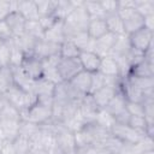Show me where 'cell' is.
Wrapping results in <instances>:
<instances>
[{"label": "cell", "instance_id": "1", "mask_svg": "<svg viewBox=\"0 0 154 154\" xmlns=\"http://www.w3.org/2000/svg\"><path fill=\"white\" fill-rule=\"evenodd\" d=\"M119 17L123 20L124 30L126 35L144 28V17L134 7L132 1H118V12Z\"/></svg>", "mask_w": 154, "mask_h": 154}, {"label": "cell", "instance_id": "2", "mask_svg": "<svg viewBox=\"0 0 154 154\" xmlns=\"http://www.w3.org/2000/svg\"><path fill=\"white\" fill-rule=\"evenodd\" d=\"M89 20H90V17L88 16L87 11L83 7V1H77L75 8L64 19V31H65L66 40L70 38L76 32L87 31Z\"/></svg>", "mask_w": 154, "mask_h": 154}, {"label": "cell", "instance_id": "3", "mask_svg": "<svg viewBox=\"0 0 154 154\" xmlns=\"http://www.w3.org/2000/svg\"><path fill=\"white\" fill-rule=\"evenodd\" d=\"M52 105L53 103L43 102V101L37 100L26 111L20 113L22 119L28 120L30 123H34V124L41 126V125L52 120Z\"/></svg>", "mask_w": 154, "mask_h": 154}, {"label": "cell", "instance_id": "4", "mask_svg": "<svg viewBox=\"0 0 154 154\" xmlns=\"http://www.w3.org/2000/svg\"><path fill=\"white\" fill-rule=\"evenodd\" d=\"M4 96L6 101L11 103L13 107H16L20 113L26 111L30 106H32L37 101V97L34 93H28L22 88L17 87L16 84H13Z\"/></svg>", "mask_w": 154, "mask_h": 154}, {"label": "cell", "instance_id": "5", "mask_svg": "<svg viewBox=\"0 0 154 154\" xmlns=\"http://www.w3.org/2000/svg\"><path fill=\"white\" fill-rule=\"evenodd\" d=\"M111 134L128 144H136L146 136V135H142L138 131L134 130L128 124H118V123H114L112 125Z\"/></svg>", "mask_w": 154, "mask_h": 154}, {"label": "cell", "instance_id": "6", "mask_svg": "<svg viewBox=\"0 0 154 154\" xmlns=\"http://www.w3.org/2000/svg\"><path fill=\"white\" fill-rule=\"evenodd\" d=\"M57 69H58L59 77L63 82H70L76 75L83 71L78 58H71V59L60 58Z\"/></svg>", "mask_w": 154, "mask_h": 154}, {"label": "cell", "instance_id": "7", "mask_svg": "<svg viewBox=\"0 0 154 154\" xmlns=\"http://www.w3.org/2000/svg\"><path fill=\"white\" fill-rule=\"evenodd\" d=\"M128 36H129V42L131 48L138 52L144 53L153 45V31L147 28H142Z\"/></svg>", "mask_w": 154, "mask_h": 154}, {"label": "cell", "instance_id": "8", "mask_svg": "<svg viewBox=\"0 0 154 154\" xmlns=\"http://www.w3.org/2000/svg\"><path fill=\"white\" fill-rule=\"evenodd\" d=\"M20 69L23 70V72L31 79V81H38L41 78H43V65H42V60L38 59L37 57H35L34 54H28L25 55Z\"/></svg>", "mask_w": 154, "mask_h": 154}, {"label": "cell", "instance_id": "9", "mask_svg": "<svg viewBox=\"0 0 154 154\" xmlns=\"http://www.w3.org/2000/svg\"><path fill=\"white\" fill-rule=\"evenodd\" d=\"M32 54L41 60L48 59V58H52L55 55H60V45L47 41L45 38L38 40L35 45Z\"/></svg>", "mask_w": 154, "mask_h": 154}, {"label": "cell", "instance_id": "10", "mask_svg": "<svg viewBox=\"0 0 154 154\" xmlns=\"http://www.w3.org/2000/svg\"><path fill=\"white\" fill-rule=\"evenodd\" d=\"M55 84L46 78H41L35 82L34 94L36 95L38 101L53 103V95H54Z\"/></svg>", "mask_w": 154, "mask_h": 154}, {"label": "cell", "instance_id": "11", "mask_svg": "<svg viewBox=\"0 0 154 154\" xmlns=\"http://www.w3.org/2000/svg\"><path fill=\"white\" fill-rule=\"evenodd\" d=\"M116 40H117V36L114 34L107 32L106 35L101 36L100 38L94 40L91 52L96 53L100 58L107 57V55H109V53H111V51L116 43Z\"/></svg>", "mask_w": 154, "mask_h": 154}, {"label": "cell", "instance_id": "12", "mask_svg": "<svg viewBox=\"0 0 154 154\" xmlns=\"http://www.w3.org/2000/svg\"><path fill=\"white\" fill-rule=\"evenodd\" d=\"M99 109H100V108H99L97 105L95 103V101H94L91 94H87V95H84V96L82 97V100H81V102H79V113H81V116L83 117L85 124L91 123V122L95 120Z\"/></svg>", "mask_w": 154, "mask_h": 154}, {"label": "cell", "instance_id": "13", "mask_svg": "<svg viewBox=\"0 0 154 154\" xmlns=\"http://www.w3.org/2000/svg\"><path fill=\"white\" fill-rule=\"evenodd\" d=\"M78 60L83 71H87L89 73H94L99 71L101 58L96 53L91 51H81L78 55Z\"/></svg>", "mask_w": 154, "mask_h": 154}, {"label": "cell", "instance_id": "14", "mask_svg": "<svg viewBox=\"0 0 154 154\" xmlns=\"http://www.w3.org/2000/svg\"><path fill=\"white\" fill-rule=\"evenodd\" d=\"M119 90V88L116 87H111V85H103L102 88H100L99 90H96L95 93L91 94L95 103L97 105V107L100 109H103L108 102L112 100V97L116 95V93Z\"/></svg>", "mask_w": 154, "mask_h": 154}, {"label": "cell", "instance_id": "15", "mask_svg": "<svg viewBox=\"0 0 154 154\" xmlns=\"http://www.w3.org/2000/svg\"><path fill=\"white\" fill-rule=\"evenodd\" d=\"M99 72L106 77H122V70L119 63L109 55L101 58Z\"/></svg>", "mask_w": 154, "mask_h": 154}, {"label": "cell", "instance_id": "16", "mask_svg": "<svg viewBox=\"0 0 154 154\" xmlns=\"http://www.w3.org/2000/svg\"><path fill=\"white\" fill-rule=\"evenodd\" d=\"M71 85L81 94V95H87L90 94V88H91V73L87 71H81L78 75H76L71 81Z\"/></svg>", "mask_w": 154, "mask_h": 154}, {"label": "cell", "instance_id": "17", "mask_svg": "<svg viewBox=\"0 0 154 154\" xmlns=\"http://www.w3.org/2000/svg\"><path fill=\"white\" fill-rule=\"evenodd\" d=\"M5 20L8 24V26H10V29H11V31H12V34H13L14 37L20 36V35L24 34L26 20H25V18L18 11H12L7 16V18Z\"/></svg>", "mask_w": 154, "mask_h": 154}, {"label": "cell", "instance_id": "18", "mask_svg": "<svg viewBox=\"0 0 154 154\" xmlns=\"http://www.w3.org/2000/svg\"><path fill=\"white\" fill-rule=\"evenodd\" d=\"M107 32H108V29H107L105 18H90L87 26V34L93 41L100 38Z\"/></svg>", "mask_w": 154, "mask_h": 154}, {"label": "cell", "instance_id": "19", "mask_svg": "<svg viewBox=\"0 0 154 154\" xmlns=\"http://www.w3.org/2000/svg\"><path fill=\"white\" fill-rule=\"evenodd\" d=\"M16 11H18L25 18L26 22L40 19L35 1H23V0L16 1Z\"/></svg>", "mask_w": 154, "mask_h": 154}, {"label": "cell", "instance_id": "20", "mask_svg": "<svg viewBox=\"0 0 154 154\" xmlns=\"http://www.w3.org/2000/svg\"><path fill=\"white\" fill-rule=\"evenodd\" d=\"M45 40L59 43L61 45L66 37H65V31H64V20H57L49 29L45 31Z\"/></svg>", "mask_w": 154, "mask_h": 154}, {"label": "cell", "instance_id": "21", "mask_svg": "<svg viewBox=\"0 0 154 154\" xmlns=\"http://www.w3.org/2000/svg\"><path fill=\"white\" fill-rule=\"evenodd\" d=\"M12 73H13V84H16L17 87L22 88L28 93H34L35 81H31L23 72L20 67H12Z\"/></svg>", "mask_w": 154, "mask_h": 154}, {"label": "cell", "instance_id": "22", "mask_svg": "<svg viewBox=\"0 0 154 154\" xmlns=\"http://www.w3.org/2000/svg\"><path fill=\"white\" fill-rule=\"evenodd\" d=\"M103 109L106 112H108L112 117H116L117 114H119L126 109V100L120 90H118L116 93V95L112 97V100L108 102V105Z\"/></svg>", "mask_w": 154, "mask_h": 154}, {"label": "cell", "instance_id": "23", "mask_svg": "<svg viewBox=\"0 0 154 154\" xmlns=\"http://www.w3.org/2000/svg\"><path fill=\"white\" fill-rule=\"evenodd\" d=\"M105 22H106V24H107L108 32H112V34H114L116 36H119V35H124V34H125L123 20H122V18L119 17L118 13L107 14V16L105 17Z\"/></svg>", "mask_w": 154, "mask_h": 154}, {"label": "cell", "instance_id": "24", "mask_svg": "<svg viewBox=\"0 0 154 154\" xmlns=\"http://www.w3.org/2000/svg\"><path fill=\"white\" fill-rule=\"evenodd\" d=\"M13 85V73L11 66H2L0 69V95H5Z\"/></svg>", "mask_w": 154, "mask_h": 154}, {"label": "cell", "instance_id": "25", "mask_svg": "<svg viewBox=\"0 0 154 154\" xmlns=\"http://www.w3.org/2000/svg\"><path fill=\"white\" fill-rule=\"evenodd\" d=\"M13 42L25 53V55H28V54H32L37 40L32 38L31 36H29V35H26V34L24 32V34L20 35V36L13 37Z\"/></svg>", "mask_w": 154, "mask_h": 154}, {"label": "cell", "instance_id": "26", "mask_svg": "<svg viewBox=\"0 0 154 154\" xmlns=\"http://www.w3.org/2000/svg\"><path fill=\"white\" fill-rule=\"evenodd\" d=\"M154 65L142 60L137 65H135L128 75H132L136 77H154Z\"/></svg>", "mask_w": 154, "mask_h": 154}, {"label": "cell", "instance_id": "27", "mask_svg": "<svg viewBox=\"0 0 154 154\" xmlns=\"http://www.w3.org/2000/svg\"><path fill=\"white\" fill-rule=\"evenodd\" d=\"M76 4H77L76 1H57V6L53 13L54 17L58 20H64L75 8Z\"/></svg>", "mask_w": 154, "mask_h": 154}, {"label": "cell", "instance_id": "28", "mask_svg": "<svg viewBox=\"0 0 154 154\" xmlns=\"http://www.w3.org/2000/svg\"><path fill=\"white\" fill-rule=\"evenodd\" d=\"M12 147L16 154H29L32 144L31 141L22 135H18L13 141H12Z\"/></svg>", "mask_w": 154, "mask_h": 154}, {"label": "cell", "instance_id": "29", "mask_svg": "<svg viewBox=\"0 0 154 154\" xmlns=\"http://www.w3.org/2000/svg\"><path fill=\"white\" fill-rule=\"evenodd\" d=\"M79 53L81 49L71 40H65L60 45V58H66V59L78 58Z\"/></svg>", "mask_w": 154, "mask_h": 154}, {"label": "cell", "instance_id": "30", "mask_svg": "<svg viewBox=\"0 0 154 154\" xmlns=\"http://www.w3.org/2000/svg\"><path fill=\"white\" fill-rule=\"evenodd\" d=\"M26 35L31 36L35 40H42L45 37V30L38 20H28L25 24V31Z\"/></svg>", "mask_w": 154, "mask_h": 154}, {"label": "cell", "instance_id": "31", "mask_svg": "<svg viewBox=\"0 0 154 154\" xmlns=\"http://www.w3.org/2000/svg\"><path fill=\"white\" fill-rule=\"evenodd\" d=\"M10 47H11V55H10V66L11 67H20L24 58H25V53L12 41H10Z\"/></svg>", "mask_w": 154, "mask_h": 154}, {"label": "cell", "instance_id": "32", "mask_svg": "<svg viewBox=\"0 0 154 154\" xmlns=\"http://www.w3.org/2000/svg\"><path fill=\"white\" fill-rule=\"evenodd\" d=\"M83 7L90 18H105L106 17L100 1H83Z\"/></svg>", "mask_w": 154, "mask_h": 154}, {"label": "cell", "instance_id": "33", "mask_svg": "<svg viewBox=\"0 0 154 154\" xmlns=\"http://www.w3.org/2000/svg\"><path fill=\"white\" fill-rule=\"evenodd\" d=\"M35 4L37 7L40 18L46 16H52L57 6V1H51V0H38V1H35Z\"/></svg>", "mask_w": 154, "mask_h": 154}, {"label": "cell", "instance_id": "34", "mask_svg": "<svg viewBox=\"0 0 154 154\" xmlns=\"http://www.w3.org/2000/svg\"><path fill=\"white\" fill-rule=\"evenodd\" d=\"M134 7L144 17L154 14V1L153 0H134Z\"/></svg>", "mask_w": 154, "mask_h": 154}, {"label": "cell", "instance_id": "35", "mask_svg": "<svg viewBox=\"0 0 154 154\" xmlns=\"http://www.w3.org/2000/svg\"><path fill=\"white\" fill-rule=\"evenodd\" d=\"M143 117L149 125H153L154 120V97H146L143 100Z\"/></svg>", "mask_w": 154, "mask_h": 154}, {"label": "cell", "instance_id": "36", "mask_svg": "<svg viewBox=\"0 0 154 154\" xmlns=\"http://www.w3.org/2000/svg\"><path fill=\"white\" fill-rule=\"evenodd\" d=\"M12 11H16V1L0 0V20H5Z\"/></svg>", "mask_w": 154, "mask_h": 154}, {"label": "cell", "instance_id": "37", "mask_svg": "<svg viewBox=\"0 0 154 154\" xmlns=\"http://www.w3.org/2000/svg\"><path fill=\"white\" fill-rule=\"evenodd\" d=\"M106 83V77L103 75H101L99 71L91 73V88H90V94L95 93L96 90H99L100 88H102Z\"/></svg>", "mask_w": 154, "mask_h": 154}, {"label": "cell", "instance_id": "38", "mask_svg": "<svg viewBox=\"0 0 154 154\" xmlns=\"http://www.w3.org/2000/svg\"><path fill=\"white\" fill-rule=\"evenodd\" d=\"M10 55H11L10 42H2L0 46V64L2 66H10Z\"/></svg>", "mask_w": 154, "mask_h": 154}, {"label": "cell", "instance_id": "39", "mask_svg": "<svg viewBox=\"0 0 154 154\" xmlns=\"http://www.w3.org/2000/svg\"><path fill=\"white\" fill-rule=\"evenodd\" d=\"M13 34L6 23V20H0V40L2 42H10L13 40Z\"/></svg>", "mask_w": 154, "mask_h": 154}, {"label": "cell", "instance_id": "40", "mask_svg": "<svg viewBox=\"0 0 154 154\" xmlns=\"http://www.w3.org/2000/svg\"><path fill=\"white\" fill-rule=\"evenodd\" d=\"M101 7L105 12V14H112V13H117L118 12V1L114 0H103L100 1Z\"/></svg>", "mask_w": 154, "mask_h": 154}, {"label": "cell", "instance_id": "41", "mask_svg": "<svg viewBox=\"0 0 154 154\" xmlns=\"http://www.w3.org/2000/svg\"><path fill=\"white\" fill-rule=\"evenodd\" d=\"M126 111L130 116H141L143 117V103L142 102H128L126 101Z\"/></svg>", "mask_w": 154, "mask_h": 154}, {"label": "cell", "instance_id": "42", "mask_svg": "<svg viewBox=\"0 0 154 154\" xmlns=\"http://www.w3.org/2000/svg\"><path fill=\"white\" fill-rule=\"evenodd\" d=\"M6 102H7V101H6L5 96H4V95H0V109L4 107V105H5Z\"/></svg>", "mask_w": 154, "mask_h": 154}, {"label": "cell", "instance_id": "43", "mask_svg": "<svg viewBox=\"0 0 154 154\" xmlns=\"http://www.w3.org/2000/svg\"><path fill=\"white\" fill-rule=\"evenodd\" d=\"M1 43H2V41H1V40H0V46H1Z\"/></svg>", "mask_w": 154, "mask_h": 154}, {"label": "cell", "instance_id": "44", "mask_svg": "<svg viewBox=\"0 0 154 154\" xmlns=\"http://www.w3.org/2000/svg\"><path fill=\"white\" fill-rule=\"evenodd\" d=\"M1 67H2V65H1V64H0V69H1Z\"/></svg>", "mask_w": 154, "mask_h": 154}]
</instances>
